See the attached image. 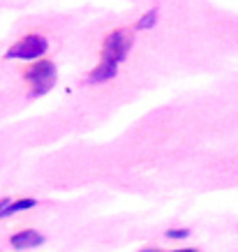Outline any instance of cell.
<instances>
[{"mask_svg":"<svg viewBox=\"0 0 238 252\" xmlns=\"http://www.w3.org/2000/svg\"><path fill=\"white\" fill-rule=\"evenodd\" d=\"M56 63L54 61H35L30 67L26 69V81L30 86V97H42L56 86Z\"/></svg>","mask_w":238,"mask_h":252,"instance_id":"obj_1","label":"cell"},{"mask_svg":"<svg viewBox=\"0 0 238 252\" xmlns=\"http://www.w3.org/2000/svg\"><path fill=\"white\" fill-rule=\"evenodd\" d=\"M49 51V42L42 35H28V37L19 39L14 46L7 49L9 61H42V56Z\"/></svg>","mask_w":238,"mask_h":252,"instance_id":"obj_2","label":"cell"},{"mask_svg":"<svg viewBox=\"0 0 238 252\" xmlns=\"http://www.w3.org/2000/svg\"><path fill=\"white\" fill-rule=\"evenodd\" d=\"M132 49V37L125 31H114L109 32L102 46V61H111L116 65H120L125 61V56Z\"/></svg>","mask_w":238,"mask_h":252,"instance_id":"obj_3","label":"cell"},{"mask_svg":"<svg viewBox=\"0 0 238 252\" xmlns=\"http://www.w3.org/2000/svg\"><path fill=\"white\" fill-rule=\"evenodd\" d=\"M9 243H12L14 250H32V248H37V245L44 243V236L35 229H23V231H19V234H14Z\"/></svg>","mask_w":238,"mask_h":252,"instance_id":"obj_4","label":"cell"},{"mask_svg":"<svg viewBox=\"0 0 238 252\" xmlns=\"http://www.w3.org/2000/svg\"><path fill=\"white\" fill-rule=\"evenodd\" d=\"M116 74H118V65L111 61H100V65L92 69L90 74H88V84H104V81H109V79H114Z\"/></svg>","mask_w":238,"mask_h":252,"instance_id":"obj_5","label":"cell"},{"mask_svg":"<svg viewBox=\"0 0 238 252\" xmlns=\"http://www.w3.org/2000/svg\"><path fill=\"white\" fill-rule=\"evenodd\" d=\"M35 206H37L35 199H19V201H12L7 206V211H5V218H9V215H14V213H21V211H28V208H35Z\"/></svg>","mask_w":238,"mask_h":252,"instance_id":"obj_6","label":"cell"},{"mask_svg":"<svg viewBox=\"0 0 238 252\" xmlns=\"http://www.w3.org/2000/svg\"><path fill=\"white\" fill-rule=\"evenodd\" d=\"M155 21H157V7L148 9L146 14L141 16L137 23H134V31H148V28H153Z\"/></svg>","mask_w":238,"mask_h":252,"instance_id":"obj_7","label":"cell"},{"mask_svg":"<svg viewBox=\"0 0 238 252\" xmlns=\"http://www.w3.org/2000/svg\"><path fill=\"white\" fill-rule=\"evenodd\" d=\"M167 236L169 238H187L190 236V229H187V227H183V229H169Z\"/></svg>","mask_w":238,"mask_h":252,"instance_id":"obj_8","label":"cell"},{"mask_svg":"<svg viewBox=\"0 0 238 252\" xmlns=\"http://www.w3.org/2000/svg\"><path fill=\"white\" fill-rule=\"evenodd\" d=\"M141 252H199L194 248H180V250H141Z\"/></svg>","mask_w":238,"mask_h":252,"instance_id":"obj_9","label":"cell"},{"mask_svg":"<svg viewBox=\"0 0 238 252\" xmlns=\"http://www.w3.org/2000/svg\"><path fill=\"white\" fill-rule=\"evenodd\" d=\"M9 204H12L9 199H2V201H0V218H5V211H7Z\"/></svg>","mask_w":238,"mask_h":252,"instance_id":"obj_10","label":"cell"}]
</instances>
